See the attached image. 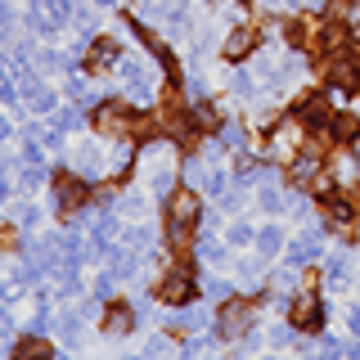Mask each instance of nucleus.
Masks as SVG:
<instances>
[{"instance_id":"1","label":"nucleus","mask_w":360,"mask_h":360,"mask_svg":"<svg viewBox=\"0 0 360 360\" xmlns=\"http://www.w3.org/2000/svg\"><path fill=\"white\" fill-rule=\"evenodd\" d=\"M194 221H198V194L194 189H180V194L167 198V239H172V248L185 252L189 234H194Z\"/></svg>"},{"instance_id":"2","label":"nucleus","mask_w":360,"mask_h":360,"mask_svg":"<svg viewBox=\"0 0 360 360\" xmlns=\"http://www.w3.org/2000/svg\"><path fill=\"white\" fill-rule=\"evenodd\" d=\"M95 127L104 131V135H112V140H131L135 131H144V122L135 117V112H131L127 104H99V112H95Z\"/></svg>"},{"instance_id":"3","label":"nucleus","mask_w":360,"mask_h":360,"mask_svg":"<svg viewBox=\"0 0 360 360\" xmlns=\"http://www.w3.org/2000/svg\"><path fill=\"white\" fill-rule=\"evenodd\" d=\"M248 329H252V302H243V297H230V302H221L217 333H221V338H243Z\"/></svg>"},{"instance_id":"4","label":"nucleus","mask_w":360,"mask_h":360,"mask_svg":"<svg viewBox=\"0 0 360 360\" xmlns=\"http://www.w3.org/2000/svg\"><path fill=\"white\" fill-rule=\"evenodd\" d=\"M292 185L329 194V176H324V167H320V153H302V158H292Z\"/></svg>"},{"instance_id":"5","label":"nucleus","mask_w":360,"mask_h":360,"mask_svg":"<svg viewBox=\"0 0 360 360\" xmlns=\"http://www.w3.org/2000/svg\"><path fill=\"white\" fill-rule=\"evenodd\" d=\"M158 292H162V302H189L194 297V275H189V266H176V270H167V279L158 284Z\"/></svg>"},{"instance_id":"6","label":"nucleus","mask_w":360,"mask_h":360,"mask_svg":"<svg viewBox=\"0 0 360 360\" xmlns=\"http://www.w3.org/2000/svg\"><path fill=\"white\" fill-rule=\"evenodd\" d=\"M292 324H297V329H320L324 324V307H320V297H315L311 288L292 297Z\"/></svg>"},{"instance_id":"7","label":"nucleus","mask_w":360,"mask_h":360,"mask_svg":"<svg viewBox=\"0 0 360 360\" xmlns=\"http://www.w3.org/2000/svg\"><path fill=\"white\" fill-rule=\"evenodd\" d=\"M54 202H59L63 212L82 207V202H86V180H82V176H72V172L59 176V180H54Z\"/></svg>"},{"instance_id":"8","label":"nucleus","mask_w":360,"mask_h":360,"mask_svg":"<svg viewBox=\"0 0 360 360\" xmlns=\"http://www.w3.org/2000/svg\"><path fill=\"white\" fill-rule=\"evenodd\" d=\"M324 225H329L333 234H352L356 225V207L347 198H324Z\"/></svg>"},{"instance_id":"9","label":"nucleus","mask_w":360,"mask_h":360,"mask_svg":"<svg viewBox=\"0 0 360 360\" xmlns=\"http://www.w3.org/2000/svg\"><path fill=\"white\" fill-rule=\"evenodd\" d=\"M329 82L338 90H356L360 86V63L352 59V54H333L329 59Z\"/></svg>"},{"instance_id":"10","label":"nucleus","mask_w":360,"mask_h":360,"mask_svg":"<svg viewBox=\"0 0 360 360\" xmlns=\"http://www.w3.org/2000/svg\"><path fill=\"white\" fill-rule=\"evenodd\" d=\"M297 117L307 122V127H329V117H333L329 99H324V95H307V99H302V108H297Z\"/></svg>"},{"instance_id":"11","label":"nucleus","mask_w":360,"mask_h":360,"mask_svg":"<svg viewBox=\"0 0 360 360\" xmlns=\"http://www.w3.org/2000/svg\"><path fill=\"white\" fill-rule=\"evenodd\" d=\"M252 45H257V32L252 27H234L230 37H225V59H243V54H252Z\"/></svg>"},{"instance_id":"12","label":"nucleus","mask_w":360,"mask_h":360,"mask_svg":"<svg viewBox=\"0 0 360 360\" xmlns=\"http://www.w3.org/2000/svg\"><path fill=\"white\" fill-rule=\"evenodd\" d=\"M333 22H342V27L360 41V0H333Z\"/></svg>"},{"instance_id":"13","label":"nucleus","mask_w":360,"mask_h":360,"mask_svg":"<svg viewBox=\"0 0 360 360\" xmlns=\"http://www.w3.org/2000/svg\"><path fill=\"white\" fill-rule=\"evenodd\" d=\"M302 127H307V122H302V117H292V122H284V127H275V135H270V144H275L279 153H288L292 144L302 140Z\"/></svg>"},{"instance_id":"14","label":"nucleus","mask_w":360,"mask_h":360,"mask_svg":"<svg viewBox=\"0 0 360 360\" xmlns=\"http://www.w3.org/2000/svg\"><path fill=\"white\" fill-rule=\"evenodd\" d=\"M288 257H292V266H302V262H315V257H320V234H302V239L288 248Z\"/></svg>"},{"instance_id":"15","label":"nucleus","mask_w":360,"mask_h":360,"mask_svg":"<svg viewBox=\"0 0 360 360\" xmlns=\"http://www.w3.org/2000/svg\"><path fill=\"white\" fill-rule=\"evenodd\" d=\"M122 77H127L131 95H144V90H149V68H144V63H135V59H127V63H122Z\"/></svg>"},{"instance_id":"16","label":"nucleus","mask_w":360,"mask_h":360,"mask_svg":"<svg viewBox=\"0 0 360 360\" xmlns=\"http://www.w3.org/2000/svg\"><path fill=\"white\" fill-rule=\"evenodd\" d=\"M14 360H54L50 342H41V338H27V342L14 347Z\"/></svg>"},{"instance_id":"17","label":"nucleus","mask_w":360,"mask_h":360,"mask_svg":"<svg viewBox=\"0 0 360 360\" xmlns=\"http://www.w3.org/2000/svg\"><path fill=\"white\" fill-rule=\"evenodd\" d=\"M131 320H135V315H131V307H122V302L104 311V329H108V333H127V329H131Z\"/></svg>"},{"instance_id":"18","label":"nucleus","mask_w":360,"mask_h":360,"mask_svg":"<svg viewBox=\"0 0 360 360\" xmlns=\"http://www.w3.org/2000/svg\"><path fill=\"white\" fill-rule=\"evenodd\" d=\"M112 59H117V45H112V41H95V45H90V72H104Z\"/></svg>"},{"instance_id":"19","label":"nucleus","mask_w":360,"mask_h":360,"mask_svg":"<svg viewBox=\"0 0 360 360\" xmlns=\"http://www.w3.org/2000/svg\"><path fill=\"white\" fill-rule=\"evenodd\" d=\"M22 90H27V99H32V108L37 112H50L54 108V95L45 86H37V82H22Z\"/></svg>"},{"instance_id":"20","label":"nucleus","mask_w":360,"mask_h":360,"mask_svg":"<svg viewBox=\"0 0 360 360\" xmlns=\"http://www.w3.org/2000/svg\"><path fill=\"white\" fill-rule=\"evenodd\" d=\"M257 248H262V257H275L279 248H284V234H279L275 225H270V230H262V234H257Z\"/></svg>"},{"instance_id":"21","label":"nucleus","mask_w":360,"mask_h":360,"mask_svg":"<svg viewBox=\"0 0 360 360\" xmlns=\"http://www.w3.org/2000/svg\"><path fill=\"white\" fill-rule=\"evenodd\" d=\"M329 135H338V140H352V135H356V117H329Z\"/></svg>"},{"instance_id":"22","label":"nucleus","mask_w":360,"mask_h":360,"mask_svg":"<svg viewBox=\"0 0 360 360\" xmlns=\"http://www.w3.org/2000/svg\"><path fill=\"white\" fill-rule=\"evenodd\" d=\"M77 172L95 176V172H99V153H95V149H77Z\"/></svg>"},{"instance_id":"23","label":"nucleus","mask_w":360,"mask_h":360,"mask_svg":"<svg viewBox=\"0 0 360 360\" xmlns=\"http://www.w3.org/2000/svg\"><path fill=\"white\" fill-rule=\"evenodd\" d=\"M194 122H198V127H217V122H221V112L212 108V104H194Z\"/></svg>"},{"instance_id":"24","label":"nucleus","mask_w":360,"mask_h":360,"mask_svg":"<svg viewBox=\"0 0 360 360\" xmlns=\"http://www.w3.org/2000/svg\"><path fill=\"white\" fill-rule=\"evenodd\" d=\"M112 275H135V257L131 252H112Z\"/></svg>"},{"instance_id":"25","label":"nucleus","mask_w":360,"mask_h":360,"mask_svg":"<svg viewBox=\"0 0 360 360\" xmlns=\"http://www.w3.org/2000/svg\"><path fill=\"white\" fill-rule=\"evenodd\" d=\"M262 207L266 212H279V207H284V194H279V189H262Z\"/></svg>"},{"instance_id":"26","label":"nucleus","mask_w":360,"mask_h":360,"mask_svg":"<svg viewBox=\"0 0 360 360\" xmlns=\"http://www.w3.org/2000/svg\"><path fill=\"white\" fill-rule=\"evenodd\" d=\"M329 279H333V284H342V279H347V262H342V257H333V262H329Z\"/></svg>"},{"instance_id":"27","label":"nucleus","mask_w":360,"mask_h":360,"mask_svg":"<svg viewBox=\"0 0 360 360\" xmlns=\"http://www.w3.org/2000/svg\"><path fill=\"white\" fill-rule=\"evenodd\" d=\"M230 243H252V230H248V225H234V230H230Z\"/></svg>"},{"instance_id":"28","label":"nucleus","mask_w":360,"mask_h":360,"mask_svg":"<svg viewBox=\"0 0 360 360\" xmlns=\"http://www.w3.org/2000/svg\"><path fill=\"white\" fill-rule=\"evenodd\" d=\"M225 149H243V131H239V127L225 131Z\"/></svg>"},{"instance_id":"29","label":"nucleus","mask_w":360,"mask_h":360,"mask_svg":"<svg viewBox=\"0 0 360 360\" xmlns=\"http://www.w3.org/2000/svg\"><path fill=\"white\" fill-rule=\"evenodd\" d=\"M77 122H82V112H77V108H68V112H59V131H68V127H77Z\"/></svg>"},{"instance_id":"30","label":"nucleus","mask_w":360,"mask_h":360,"mask_svg":"<svg viewBox=\"0 0 360 360\" xmlns=\"http://www.w3.org/2000/svg\"><path fill=\"white\" fill-rule=\"evenodd\" d=\"M347 144H352V158L360 162V131H356V135H352V140H347Z\"/></svg>"},{"instance_id":"31","label":"nucleus","mask_w":360,"mask_h":360,"mask_svg":"<svg viewBox=\"0 0 360 360\" xmlns=\"http://www.w3.org/2000/svg\"><path fill=\"white\" fill-rule=\"evenodd\" d=\"M297 0H270V9H292Z\"/></svg>"},{"instance_id":"32","label":"nucleus","mask_w":360,"mask_h":360,"mask_svg":"<svg viewBox=\"0 0 360 360\" xmlns=\"http://www.w3.org/2000/svg\"><path fill=\"white\" fill-rule=\"evenodd\" d=\"M352 329H356V338H360V307L352 311Z\"/></svg>"},{"instance_id":"33","label":"nucleus","mask_w":360,"mask_h":360,"mask_svg":"<svg viewBox=\"0 0 360 360\" xmlns=\"http://www.w3.org/2000/svg\"><path fill=\"white\" fill-rule=\"evenodd\" d=\"M0 333H9V315L5 311H0Z\"/></svg>"},{"instance_id":"34","label":"nucleus","mask_w":360,"mask_h":360,"mask_svg":"<svg viewBox=\"0 0 360 360\" xmlns=\"http://www.w3.org/2000/svg\"><path fill=\"white\" fill-rule=\"evenodd\" d=\"M5 22H9V5H0V27H5Z\"/></svg>"},{"instance_id":"35","label":"nucleus","mask_w":360,"mask_h":360,"mask_svg":"<svg viewBox=\"0 0 360 360\" xmlns=\"http://www.w3.org/2000/svg\"><path fill=\"white\" fill-rule=\"evenodd\" d=\"M5 135H9V122H5V117H0V140H5Z\"/></svg>"},{"instance_id":"36","label":"nucleus","mask_w":360,"mask_h":360,"mask_svg":"<svg viewBox=\"0 0 360 360\" xmlns=\"http://www.w3.org/2000/svg\"><path fill=\"white\" fill-rule=\"evenodd\" d=\"M95 5H112V0H95Z\"/></svg>"},{"instance_id":"37","label":"nucleus","mask_w":360,"mask_h":360,"mask_svg":"<svg viewBox=\"0 0 360 360\" xmlns=\"http://www.w3.org/2000/svg\"><path fill=\"white\" fill-rule=\"evenodd\" d=\"M307 5H324V0H307Z\"/></svg>"}]
</instances>
